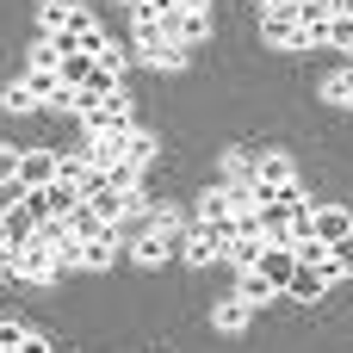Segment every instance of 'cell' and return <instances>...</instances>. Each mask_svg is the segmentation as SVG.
<instances>
[{
    "label": "cell",
    "mask_w": 353,
    "mask_h": 353,
    "mask_svg": "<svg viewBox=\"0 0 353 353\" xmlns=\"http://www.w3.org/2000/svg\"><path fill=\"white\" fill-rule=\"evenodd\" d=\"M298 180V168H292V155H279V149H267L261 161H254V174H248V199H254V211L261 205H273L285 186Z\"/></svg>",
    "instance_id": "1"
},
{
    "label": "cell",
    "mask_w": 353,
    "mask_h": 353,
    "mask_svg": "<svg viewBox=\"0 0 353 353\" xmlns=\"http://www.w3.org/2000/svg\"><path fill=\"white\" fill-rule=\"evenodd\" d=\"M130 19H137V50H143L155 68H186V56H192V50H186V43H174L161 19H143V12H130Z\"/></svg>",
    "instance_id": "2"
},
{
    "label": "cell",
    "mask_w": 353,
    "mask_h": 353,
    "mask_svg": "<svg viewBox=\"0 0 353 353\" xmlns=\"http://www.w3.org/2000/svg\"><path fill=\"white\" fill-rule=\"evenodd\" d=\"M56 273H62V267H56V248L31 230V236L12 248V279H25V285H50Z\"/></svg>",
    "instance_id": "3"
},
{
    "label": "cell",
    "mask_w": 353,
    "mask_h": 353,
    "mask_svg": "<svg viewBox=\"0 0 353 353\" xmlns=\"http://www.w3.org/2000/svg\"><path fill=\"white\" fill-rule=\"evenodd\" d=\"M261 37H267L273 50H304L298 6H292V0H267V6H261Z\"/></svg>",
    "instance_id": "4"
},
{
    "label": "cell",
    "mask_w": 353,
    "mask_h": 353,
    "mask_svg": "<svg viewBox=\"0 0 353 353\" xmlns=\"http://www.w3.org/2000/svg\"><path fill=\"white\" fill-rule=\"evenodd\" d=\"M19 205H25L37 223H43V217H68V211L81 205V186H74V180H50V186H31Z\"/></svg>",
    "instance_id": "5"
},
{
    "label": "cell",
    "mask_w": 353,
    "mask_h": 353,
    "mask_svg": "<svg viewBox=\"0 0 353 353\" xmlns=\"http://www.w3.org/2000/svg\"><path fill=\"white\" fill-rule=\"evenodd\" d=\"M161 25H168V37H174V43H186V50L211 37V12H205V6H174Z\"/></svg>",
    "instance_id": "6"
},
{
    "label": "cell",
    "mask_w": 353,
    "mask_h": 353,
    "mask_svg": "<svg viewBox=\"0 0 353 353\" xmlns=\"http://www.w3.org/2000/svg\"><path fill=\"white\" fill-rule=\"evenodd\" d=\"M329 285H335V279H329V267H304V261H298V267H292V279H285V292H279V298H298V304H316V298H323V292H329Z\"/></svg>",
    "instance_id": "7"
},
{
    "label": "cell",
    "mask_w": 353,
    "mask_h": 353,
    "mask_svg": "<svg viewBox=\"0 0 353 353\" xmlns=\"http://www.w3.org/2000/svg\"><path fill=\"white\" fill-rule=\"evenodd\" d=\"M56 180V149H19V192Z\"/></svg>",
    "instance_id": "8"
},
{
    "label": "cell",
    "mask_w": 353,
    "mask_h": 353,
    "mask_svg": "<svg viewBox=\"0 0 353 353\" xmlns=\"http://www.w3.org/2000/svg\"><path fill=\"white\" fill-rule=\"evenodd\" d=\"M298 6V25H304V43H323V25L347 6V0H292Z\"/></svg>",
    "instance_id": "9"
},
{
    "label": "cell",
    "mask_w": 353,
    "mask_h": 353,
    "mask_svg": "<svg viewBox=\"0 0 353 353\" xmlns=\"http://www.w3.org/2000/svg\"><path fill=\"white\" fill-rule=\"evenodd\" d=\"M37 19H43V31H87V25H93L74 0H43V6H37Z\"/></svg>",
    "instance_id": "10"
},
{
    "label": "cell",
    "mask_w": 353,
    "mask_h": 353,
    "mask_svg": "<svg viewBox=\"0 0 353 353\" xmlns=\"http://www.w3.org/2000/svg\"><path fill=\"white\" fill-rule=\"evenodd\" d=\"M310 236H316V242H341V236H353V217L341 205H316V211H310Z\"/></svg>",
    "instance_id": "11"
},
{
    "label": "cell",
    "mask_w": 353,
    "mask_h": 353,
    "mask_svg": "<svg viewBox=\"0 0 353 353\" xmlns=\"http://www.w3.org/2000/svg\"><path fill=\"white\" fill-rule=\"evenodd\" d=\"M93 68H99V62H93L87 50H74V56H62V62H56V81H62L68 93H81V87L93 81Z\"/></svg>",
    "instance_id": "12"
},
{
    "label": "cell",
    "mask_w": 353,
    "mask_h": 353,
    "mask_svg": "<svg viewBox=\"0 0 353 353\" xmlns=\"http://www.w3.org/2000/svg\"><path fill=\"white\" fill-rule=\"evenodd\" d=\"M112 261H118V230H105V236L81 242V267H87V273H105Z\"/></svg>",
    "instance_id": "13"
},
{
    "label": "cell",
    "mask_w": 353,
    "mask_h": 353,
    "mask_svg": "<svg viewBox=\"0 0 353 353\" xmlns=\"http://www.w3.org/2000/svg\"><path fill=\"white\" fill-rule=\"evenodd\" d=\"M99 180H105L112 192H137V186H149V174H143V168H130L124 155H118L112 168H99Z\"/></svg>",
    "instance_id": "14"
},
{
    "label": "cell",
    "mask_w": 353,
    "mask_h": 353,
    "mask_svg": "<svg viewBox=\"0 0 353 353\" xmlns=\"http://www.w3.org/2000/svg\"><path fill=\"white\" fill-rule=\"evenodd\" d=\"M248 316H254V304H242V298H223V304L211 310V323H217L223 335H242V329H248Z\"/></svg>",
    "instance_id": "15"
},
{
    "label": "cell",
    "mask_w": 353,
    "mask_h": 353,
    "mask_svg": "<svg viewBox=\"0 0 353 353\" xmlns=\"http://www.w3.org/2000/svg\"><path fill=\"white\" fill-rule=\"evenodd\" d=\"M68 230H74V242H93V236H105L112 223H99V211H93V205L81 199V205L68 211Z\"/></svg>",
    "instance_id": "16"
},
{
    "label": "cell",
    "mask_w": 353,
    "mask_h": 353,
    "mask_svg": "<svg viewBox=\"0 0 353 353\" xmlns=\"http://www.w3.org/2000/svg\"><path fill=\"white\" fill-rule=\"evenodd\" d=\"M242 304H267V298H279V285L261 273V267H242V292H236Z\"/></svg>",
    "instance_id": "17"
},
{
    "label": "cell",
    "mask_w": 353,
    "mask_h": 353,
    "mask_svg": "<svg viewBox=\"0 0 353 353\" xmlns=\"http://www.w3.org/2000/svg\"><path fill=\"white\" fill-rule=\"evenodd\" d=\"M323 43H329V50H353V6H341V12L323 25Z\"/></svg>",
    "instance_id": "18"
},
{
    "label": "cell",
    "mask_w": 353,
    "mask_h": 353,
    "mask_svg": "<svg viewBox=\"0 0 353 353\" xmlns=\"http://www.w3.org/2000/svg\"><path fill=\"white\" fill-rule=\"evenodd\" d=\"M118 155H124V137H93V143H87V168H93V174L112 168Z\"/></svg>",
    "instance_id": "19"
},
{
    "label": "cell",
    "mask_w": 353,
    "mask_h": 353,
    "mask_svg": "<svg viewBox=\"0 0 353 353\" xmlns=\"http://www.w3.org/2000/svg\"><path fill=\"white\" fill-rule=\"evenodd\" d=\"M124 161L149 174V161H155V137H149V130H130V137H124Z\"/></svg>",
    "instance_id": "20"
},
{
    "label": "cell",
    "mask_w": 353,
    "mask_h": 353,
    "mask_svg": "<svg viewBox=\"0 0 353 353\" xmlns=\"http://www.w3.org/2000/svg\"><path fill=\"white\" fill-rule=\"evenodd\" d=\"M81 93H87V99H112V93H124V74H118V68H93V81H87Z\"/></svg>",
    "instance_id": "21"
},
{
    "label": "cell",
    "mask_w": 353,
    "mask_h": 353,
    "mask_svg": "<svg viewBox=\"0 0 353 353\" xmlns=\"http://www.w3.org/2000/svg\"><path fill=\"white\" fill-rule=\"evenodd\" d=\"M0 230H6V242H12V248H19V242H25V236H31V230H37V217H31V211H25V205H12V211H6V217H0Z\"/></svg>",
    "instance_id": "22"
},
{
    "label": "cell",
    "mask_w": 353,
    "mask_h": 353,
    "mask_svg": "<svg viewBox=\"0 0 353 353\" xmlns=\"http://www.w3.org/2000/svg\"><path fill=\"white\" fill-rule=\"evenodd\" d=\"M261 248H267L261 236H236V242L223 248V261H236V273H242V267H254V261H261Z\"/></svg>",
    "instance_id": "23"
},
{
    "label": "cell",
    "mask_w": 353,
    "mask_h": 353,
    "mask_svg": "<svg viewBox=\"0 0 353 353\" xmlns=\"http://www.w3.org/2000/svg\"><path fill=\"white\" fill-rule=\"evenodd\" d=\"M323 267H329V279H347V273H353V236L329 242V261H323Z\"/></svg>",
    "instance_id": "24"
},
{
    "label": "cell",
    "mask_w": 353,
    "mask_h": 353,
    "mask_svg": "<svg viewBox=\"0 0 353 353\" xmlns=\"http://www.w3.org/2000/svg\"><path fill=\"white\" fill-rule=\"evenodd\" d=\"M37 105H43V99H37V93H31L25 81H12V87L0 93V112H37Z\"/></svg>",
    "instance_id": "25"
},
{
    "label": "cell",
    "mask_w": 353,
    "mask_h": 353,
    "mask_svg": "<svg viewBox=\"0 0 353 353\" xmlns=\"http://www.w3.org/2000/svg\"><path fill=\"white\" fill-rule=\"evenodd\" d=\"M292 254H298L304 267H323V261H329V242H316V236H298V242H292Z\"/></svg>",
    "instance_id": "26"
},
{
    "label": "cell",
    "mask_w": 353,
    "mask_h": 353,
    "mask_svg": "<svg viewBox=\"0 0 353 353\" xmlns=\"http://www.w3.org/2000/svg\"><path fill=\"white\" fill-rule=\"evenodd\" d=\"M323 99H335V105H353V68H341V74H329Z\"/></svg>",
    "instance_id": "27"
},
{
    "label": "cell",
    "mask_w": 353,
    "mask_h": 353,
    "mask_svg": "<svg viewBox=\"0 0 353 353\" xmlns=\"http://www.w3.org/2000/svg\"><path fill=\"white\" fill-rule=\"evenodd\" d=\"M87 174H93V168H87V155H56V180H74V186H81Z\"/></svg>",
    "instance_id": "28"
},
{
    "label": "cell",
    "mask_w": 353,
    "mask_h": 353,
    "mask_svg": "<svg viewBox=\"0 0 353 353\" xmlns=\"http://www.w3.org/2000/svg\"><path fill=\"white\" fill-rule=\"evenodd\" d=\"M43 37H50V50H56V62L81 50V31H43Z\"/></svg>",
    "instance_id": "29"
},
{
    "label": "cell",
    "mask_w": 353,
    "mask_h": 353,
    "mask_svg": "<svg viewBox=\"0 0 353 353\" xmlns=\"http://www.w3.org/2000/svg\"><path fill=\"white\" fill-rule=\"evenodd\" d=\"M12 180H19V149L0 143V186H12Z\"/></svg>",
    "instance_id": "30"
},
{
    "label": "cell",
    "mask_w": 353,
    "mask_h": 353,
    "mask_svg": "<svg viewBox=\"0 0 353 353\" xmlns=\"http://www.w3.org/2000/svg\"><path fill=\"white\" fill-rule=\"evenodd\" d=\"M31 329L25 323H0V353H19V341H25Z\"/></svg>",
    "instance_id": "31"
},
{
    "label": "cell",
    "mask_w": 353,
    "mask_h": 353,
    "mask_svg": "<svg viewBox=\"0 0 353 353\" xmlns=\"http://www.w3.org/2000/svg\"><path fill=\"white\" fill-rule=\"evenodd\" d=\"M31 68H56V50H50V37H37V43H31Z\"/></svg>",
    "instance_id": "32"
},
{
    "label": "cell",
    "mask_w": 353,
    "mask_h": 353,
    "mask_svg": "<svg viewBox=\"0 0 353 353\" xmlns=\"http://www.w3.org/2000/svg\"><path fill=\"white\" fill-rule=\"evenodd\" d=\"M19 199H25V192H19V180H12V186H0V217H6V211H12Z\"/></svg>",
    "instance_id": "33"
},
{
    "label": "cell",
    "mask_w": 353,
    "mask_h": 353,
    "mask_svg": "<svg viewBox=\"0 0 353 353\" xmlns=\"http://www.w3.org/2000/svg\"><path fill=\"white\" fill-rule=\"evenodd\" d=\"M0 273L12 279V242H6V230H0Z\"/></svg>",
    "instance_id": "34"
},
{
    "label": "cell",
    "mask_w": 353,
    "mask_h": 353,
    "mask_svg": "<svg viewBox=\"0 0 353 353\" xmlns=\"http://www.w3.org/2000/svg\"><path fill=\"white\" fill-rule=\"evenodd\" d=\"M19 353H50V341H43V335H25V341H19Z\"/></svg>",
    "instance_id": "35"
},
{
    "label": "cell",
    "mask_w": 353,
    "mask_h": 353,
    "mask_svg": "<svg viewBox=\"0 0 353 353\" xmlns=\"http://www.w3.org/2000/svg\"><path fill=\"white\" fill-rule=\"evenodd\" d=\"M180 6H205V0H180Z\"/></svg>",
    "instance_id": "36"
},
{
    "label": "cell",
    "mask_w": 353,
    "mask_h": 353,
    "mask_svg": "<svg viewBox=\"0 0 353 353\" xmlns=\"http://www.w3.org/2000/svg\"><path fill=\"white\" fill-rule=\"evenodd\" d=\"M347 68H353V50H347Z\"/></svg>",
    "instance_id": "37"
},
{
    "label": "cell",
    "mask_w": 353,
    "mask_h": 353,
    "mask_svg": "<svg viewBox=\"0 0 353 353\" xmlns=\"http://www.w3.org/2000/svg\"><path fill=\"white\" fill-rule=\"evenodd\" d=\"M347 112H353V105H347Z\"/></svg>",
    "instance_id": "38"
}]
</instances>
